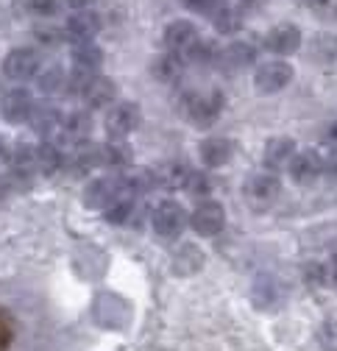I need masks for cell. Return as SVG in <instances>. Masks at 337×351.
Returning <instances> with one entry per match:
<instances>
[{
    "label": "cell",
    "instance_id": "obj_1",
    "mask_svg": "<svg viewBox=\"0 0 337 351\" xmlns=\"http://www.w3.org/2000/svg\"><path fill=\"white\" fill-rule=\"evenodd\" d=\"M279 195H282V182L273 173H257V176H251V179H245V184H242V198L254 209L273 206Z\"/></svg>",
    "mask_w": 337,
    "mask_h": 351
},
{
    "label": "cell",
    "instance_id": "obj_2",
    "mask_svg": "<svg viewBox=\"0 0 337 351\" xmlns=\"http://www.w3.org/2000/svg\"><path fill=\"white\" fill-rule=\"evenodd\" d=\"M151 223H153L156 237H162V240H179L182 232H184V223H187V215H184V209L176 201H162L153 209V215H151Z\"/></svg>",
    "mask_w": 337,
    "mask_h": 351
},
{
    "label": "cell",
    "instance_id": "obj_3",
    "mask_svg": "<svg viewBox=\"0 0 337 351\" xmlns=\"http://www.w3.org/2000/svg\"><path fill=\"white\" fill-rule=\"evenodd\" d=\"M140 120H142V114H140L137 104L123 101V104H114L106 112V120L103 123H106V131H109L112 140H125L134 128H140Z\"/></svg>",
    "mask_w": 337,
    "mask_h": 351
},
{
    "label": "cell",
    "instance_id": "obj_4",
    "mask_svg": "<svg viewBox=\"0 0 337 351\" xmlns=\"http://www.w3.org/2000/svg\"><path fill=\"white\" fill-rule=\"evenodd\" d=\"M292 81V67L282 59H273V62H265L257 67V75H254V86L262 93V95H273V93H282L284 86Z\"/></svg>",
    "mask_w": 337,
    "mask_h": 351
},
{
    "label": "cell",
    "instance_id": "obj_5",
    "mask_svg": "<svg viewBox=\"0 0 337 351\" xmlns=\"http://www.w3.org/2000/svg\"><path fill=\"white\" fill-rule=\"evenodd\" d=\"M190 226L201 234V237H215L223 232L226 226V212L218 201H203L192 215H190Z\"/></svg>",
    "mask_w": 337,
    "mask_h": 351
},
{
    "label": "cell",
    "instance_id": "obj_6",
    "mask_svg": "<svg viewBox=\"0 0 337 351\" xmlns=\"http://www.w3.org/2000/svg\"><path fill=\"white\" fill-rule=\"evenodd\" d=\"M39 73V56L31 48H14L3 59V75L12 81H28Z\"/></svg>",
    "mask_w": 337,
    "mask_h": 351
},
{
    "label": "cell",
    "instance_id": "obj_7",
    "mask_svg": "<svg viewBox=\"0 0 337 351\" xmlns=\"http://www.w3.org/2000/svg\"><path fill=\"white\" fill-rule=\"evenodd\" d=\"M287 167L296 184H312L323 176V156L318 151H299Z\"/></svg>",
    "mask_w": 337,
    "mask_h": 351
},
{
    "label": "cell",
    "instance_id": "obj_8",
    "mask_svg": "<svg viewBox=\"0 0 337 351\" xmlns=\"http://www.w3.org/2000/svg\"><path fill=\"white\" fill-rule=\"evenodd\" d=\"M162 42H164L167 53L184 56V53L195 45V42H198V28H195L190 20H176V23H171V25L164 28Z\"/></svg>",
    "mask_w": 337,
    "mask_h": 351
},
{
    "label": "cell",
    "instance_id": "obj_9",
    "mask_svg": "<svg viewBox=\"0 0 337 351\" xmlns=\"http://www.w3.org/2000/svg\"><path fill=\"white\" fill-rule=\"evenodd\" d=\"M254 59H257V51L251 48L248 42H232L229 48L218 51V59H215V64H218L223 73L234 75V73H242L245 67H251V64H254Z\"/></svg>",
    "mask_w": 337,
    "mask_h": 351
},
{
    "label": "cell",
    "instance_id": "obj_10",
    "mask_svg": "<svg viewBox=\"0 0 337 351\" xmlns=\"http://www.w3.org/2000/svg\"><path fill=\"white\" fill-rule=\"evenodd\" d=\"M98 31H101V17L95 12H87V9L70 14V20L64 25V34L73 45H78V42H92Z\"/></svg>",
    "mask_w": 337,
    "mask_h": 351
},
{
    "label": "cell",
    "instance_id": "obj_11",
    "mask_svg": "<svg viewBox=\"0 0 337 351\" xmlns=\"http://www.w3.org/2000/svg\"><path fill=\"white\" fill-rule=\"evenodd\" d=\"M265 45H268V51H273L279 56H290V53H296L299 45H301V31L296 25H290V23H282L268 34Z\"/></svg>",
    "mask_w": 337,
    "mask_h": 351
},
{
    "label": "cell",
    "instance_id": "obj_12",
    "mask_svg": "<svg viewBox=\"0 0 337 351\" xmlns=\"http://www.w3.org/2000/svg\"><path fill=\"white\" fill-rule=\"evenodd\" d=\"M34 112V98L25 90H12L0 101V114H3L9 123H25Z\"/></svg>",
    "mask_w": 337,
    "mask_h": 351
},
{
    "label": "cell",
    "instance_id": "obj_13",
    "mask_svg": "<svg viewBox=\"0 0 337 351\" xmlns=\"http://www.w3.org/2000/svg\"><path fill=\"white\" fill-rule=\"evenodd\" d=\"M184 112L195 123H212L221 112V95H187L184 98Z\"/></svg>",
    "mask_w": 337,
    "mask_h": 351
},
{
    "label": "cell",
    "instance_id": "obj_14",
    "mask_svg": "<svg viewBox=\"0 0 337 351\" xmlns=\"http://www.w3.org/2000/svg\"><path fill=\"white\" fill-rule=\"evenodd\" d=\"M292 156H296V143H292L290 137H271V140L265 143L262 159H265V167H268V170H282V167H287Z\"/></svg>",
    "mask_w": 337,
    "mask_h": 351
},
{
    "label": "cell",
    "instance_id": "obj_15",
    "mask_svg": "<svg viewBox=\"0 0 337 351\" xmlns=\"http://www.w3.org/2000/svg\"><path fill=\"white\" fill-rule=\"evenodd\" d=\"M28 123H31V128L36 131L39 137H53V134L62 131L64 117H62V112L56 106H34Z\"/></svg>",
    "mask_w": 337,
    "mask_h": 351
},
{
    "label": "cell",
    "instance_id": "obj_16",
    "mask_svg": "<svg viewBox=\"0 0 337 351\" xmlns=\"http://www.w3.org/2000/svg\"><path fill=\"white\" fill-rule=\"evenodd\" d=\"M114 98H117V86H114V81L106 78V75H95V78L90 81L87 90H84V101H87V106H92V109L112 106Z\"/></svg>",
    "mask_w": 337,
    "mask_h": 351
},
{
    "label": "cell",
    "instance_id": "obj_17",
    "mask_svg": "<svg viewBox=\"0 0 337 351\" xmlns=\"http://www.w3.org/2000/svg\"><path fill=\"white\" fill-rule=\"evenodd\" d=\"M95 167H103L101 145H92V143H78V145H73V151H70V170H75V176L90 173V170H95Z\"/></svg>",
    "mask_w": 337,
    "mask_h": 351
},
{
    "label": "cell",
    "instance_id": "obj_18",
    "mask_svg": "<svg viewBox=\"0 0 337 351\" xmlns=\"http://www.w3.org/2000/svg\"><path fill=\"white\" fill-rule=\"evenodd\" d=\"M90 131H92V117H90V112H73V114L62 123V137H64V143H70V145L87 143Z\"/></svg>",
    "mask_w": 337,
    "mask_h": 351
},
{
    "label": "cell",
    "instance_id": "obj_19",
    "mask_svg": "<svg viewBox=\"0 0 337 351\" xmlns=\"http://www.w3.org/2000/svg\"><path fill=\"white\" fill-rule=\"evenodd\" d=\"M232 154H234V148L223 137H209L201 143V159L206 167H223L232 159Z\"/></svg>",
    "mask_w": 337,
    "mask_h": 351
},
{
    "label": "cell",
    "instance_id": "obj_20",
    "mask_svg": "<svg viewBox=\"0 0 337 351\" xmlns=\"http://www.w3.org/2000/svg\"><path fill=\"white\" fill-rule=\"evenodd\" d=\"M251 298H254V304L260 306V310H279L282 301H284V290L279 287V282L262 276L254 285V293H251Z\"/></svg>",
    "mask_w": 337,
    "mask_h": 351
},
{
    "label": "cell",
    "instance_id": "obj_21",
    "mask_svg": "<svg viewBox=\"0 0 337 351\" xmlns=\"http://www.w3.org/2000/svg\"><path fill=\"white\" fill-rule=\"evenodd\" d=\"M101 64H103V51L95 42H78V45H73V67L95 73Z\"/></svg>",
    "mask_w": 337,
    "mask_h": 351
},
{
    "label": "cell",
    "instance_id": "obj_22",
    "mask_svg": "<svg viewBox=\"0 0 337 351\" xmlns=\"http://www.w3.org/2000/svg\"><path fill=\"white\" fill-rule=\"evenodd\" d=\"M62 167H64V151L56 143H42L36 148V170L39 173L51 176V173H59Z\"/></svg>",
    "mask_w": 337,
    "mask_h": 351
},
{
    "label": "cell",
    "instance_id": "obj_23",
    "mask_svg": "<svg viewBox=\"0 0 337 351\" xmlns=\"http://www.w3.org/2000/svg\"><path fill=\"white\" fill-rule=\"evenodd\" d=\"M203 268V254L195 248V245H182L176 254H173V271L179 276H190V274H198Z\"/></svg>",
    "mask_w": 337,
    "mask_h": 351
},
{
    "label": "cell",
    "instance_id": "obj_24",
    "mask_svg": "<svg viewBox=\"0 0 337 351\" xmlns=\"http://www.w3.org/2000/svg\"><path fill=\"white\" fill-rule=\"evenodd\" d=\"M101 159H103V167L123 170L132 165V148L123 140H109L106 145H101Z\"/></svg>",
    "mask_w": 337,
    "mask_h": 351
},
{
    "label": "cell",
    "instance_id": "obj_25",
    "mask_svg": "<svg viewBox=\"0 0 337 351\" xmlns=\"http://www.w3.org/2000/svg\"><path fill=\"white\" fill-rule=\"evenodd\" d=\"M184 73V56H176V53H164L153 62V75L164 84H173L179 81V75Z\"/></svg>",
    "mask_w": 337,
    "mask_h": 351
},
{
    "label": "cell",
    "instance_id": "obj_26",
    "mask_svg": "<svg viewBox=\"0 0 337 351\" xmlns=\"http://www.w3.org/2000/svg\"><path fill=\"white\" fill-rule=\"evenodd\" d=\"M307 282L315 287H337V259L312 262L307 268Z\"/></svg>",
    "mask_w": 337,
    "mask_h": 351
},
{
    "label": "cell",
    "instance_id": "obj_27",
    "mask_svg": "<svg viewBox=\"0 0 337 351\" xmlns=\"http://www.w3.org/2000/svg\"><path fill=\"white\" fill-rule=\"evenodd\" d=\"M36 86H39V93L56 95V93H62L64 86H67V73H64L59 64H53V67L42 70V73L36 75Z\"/></svg>",
    "mask_w": 337,
    "mask_h": 351
},
{
    "label": "cell",
    "instance_id": "obj_28",
    "mask_svg": "<svg viewBox=\"0 0 337 351\" xmlns=\"http://www.w3.org/2000/svg\"><path fill=\"white\" fill-rule=\"evenodd\" d=\"M310 53H312V59H318L321 64H329V62L337 56V39H334V36H329V34L315 36Z\"/></svg>",
    "mask_w": 337,
    "mask_h": 351
},
{
    "label": "cell",
    "instance_id": "obj_29",
    "mask_svg": "<svg viewBox=\"0 0 337 351\" xmlns=\"http://www.w3.org/2000/svg\"><path fill=\"white\" fill-rule=\"evenodd\" d=\"M184 56H187L190 62H198V64H212V62L218 59V48L209 45V42H201V39H198Z\"/></svg>",
    "mask_w": 337,
    "mask_h": 351
},
{
    "label": "cell",
    "instance_id": "obj_30",
    "mask_svg": "<svg viewBox=\"0 0 337 351\" xmlns=\"http://www.w3.org/2000/svg\"><path fill=\"white\" fill-rule=\"evenodd\" d=\"M92 78H95V73L73 67V73L67 75V86H64V90H67L70 95H84V90L90 86V81H92Z\"/></svg>",
    "mask_w": 337,
    "mask_h": 351
},
{
    "label": "cell",
    "instance_id": "obj_31",
    "mask_svg": "<svg viewBox=\"0 0 337 351\" xmlns=\"http://www.w3.org/2000/svg\"><path fill=\"white\" fill-rule=\"evenodd\" d=\"M184 190H187L192 198H206L209 190H212V184H209V179H206L203 173H192V170H190L187 182H184Z\"/></svg>",
    "mask_w": 337,
    "mask_h": 351
},
{
    "label": "cell",
    "instance_id": "obj_32",
    "mask_svg": "<svg viewBox=\"0 0 337 351\" xmlns=\"http://www.w3.org/2000/svg\"><path fill=\"white\" fill-rule=\"evenodd\" d=\"M215 28L221 31V34H234L237 28H240V14L234 12V9H221L218 14H215Z\"/></svg>",
    "mask_w": 337,
    "mask_h": 351
},
{
    "label": "cell",
    "instance_id": "obj_33",
    "mask_svg": "<svg viewBox=\"0 0 337 351\" xmlns=\"http://www.w3.org/2000/svg\"><path fill=\"white\" fill-rule=\"evenodd\" d=\"M310 9L321 20H337V0H310Z\"/></svg>",
    "mask_w": 337,
    "mask_h": 351
},
{
    "label": "cell",
    "instance_id": "obj_34",
    "mask_svg": "<svg viewBox=\"0 0 337 351\" xmlns=\"http://www.w3.org/2000/svg\"><path fill=\"white\" fill-rule=\"evenodd\" d=\"M318 340H321L323 351H337V321H326L318 332Z\"/></svg>",
    "mask_w": 337,
    "mask_h": 351
},
{
    "label": "cell",
    "instance_id": "obj_35",
    "mask_svg": "<svg viewBox=\"0 0 337 351\" xmlns=\"http://www.w3.org/2000/svg\"><path fill=\"white\" fill-rule=\"evenodd\" d=\"M62 6V0H28V9L36 14V17H53Z\"/></svg>",
    "mask_w": 337,
    "mask_h": 351
},
{
    "label": "cell",
    "instance_id": "obj_36",
    "mask_svg": "<svg viewBox=\"0 0 337 351\" xmlns=\"http://www.w3.org/2000/svg\"><path fill=\"white\" fill-rule=\"evenodd\" d=\"M12 337H14V326H12V318L0 310V351H9L12 346Z\"/></svg>",
    "mask_w": 337,
    "mask_h": 351
},
{
    "label": "cell",
    "instance_id": "obj_37",
    "mask_svg": "<svg viewBox=\"0 0 337 351\" xmlns=\"http://www.w3.org/2000/svg\"><path fill=\"white\" fill-rule=\"evenodd\" d=\"M64 36H67V34H64L62 28H36V39L42 42V45H48V48L59 45Z\"/></svg>",
    "mask_w": 337,
    "mask_h": 351
},
{
    "label": "cell",
    "instance_id": "obj_38",
    "mask_svg": "<svg viewBox=\"0 0 337 351\" xmlns=\"http://www.w3.org/2000/svg\"><path fill=\"white\" fill-rule=\"evenodd\" d=\"M323 176H326V179H332V182H337V154L323 159Z\"/></svg>",
    "mask_w": 337,
    "mask_h": 351
},
{
    "label": "cell",
    "instance_id": "obj_39",
    "mask_svg": "<svg viewBox=\"0 0 337 351\" xmlns=\"http://www.w3.org/2000/svg\"><path fill=\"white\" fill-rule=\"evenodd\" d=\"M12 193H14V187H12V182H9V176H0V206L9 201Z\"/></svg>",
    "mask_w": 337,
    "mask_h": 351
},
{
    "label": "cell",
    "instance_id": "obj_40",
    "mask_svg": "<svg viewBox=\"0 0 337 351\" xmlns=\"http://www.w3.org/2000/svg\"><path fill=\"white\" fill-rule=\"evenodd\" d=\"M184 3H187L190 9H195V12H206L209 6L215 3V0H184Z\"/></svg>",
    "mask_w": 337,
    "mask_h": 351
},
{
    "label": "cell",
    "instance_id": "obj_41",
    "mask_svg": "<svg viewBox=\"0 0 337 351\" xmlns=\"http://www.w3.org/2000/svg\"><path fill=\"white\" fill-rule=\"evenodd\" d=\"M67 3H70L75 12H81V9H90V6L95 3V0H67Z\"/></svg>",
    "mask_w": 337,
    "mask_h": 351
},
{
    "label": "cell",
    "instance_id": "obj_42",
    "mask_svg": "<svg viewBox=\"0 0 337 351\" xmlns=\"http://www.w3.org/2000/svg\"><path fill=\"white\" fill-rule=\"evenodd\" d=\"M3 162H9V148H6L3 140H0V165H3Z\"/></svg>",
    "mask_w": 337,
    "mask_h": 351
},
{
    "label": "cell",
    "instance_id": "obj_43",
    "mask_svg": "<svg viewBox=\"0 0 337 351\" xmlns=\"http://www.w3.org/2000/svg\"><path fill=\"white\" fill-rule=\"evenodd\" d=\"M329 134H332V140H337V120L332 123V128H329Z\"/></svg>",
    "mask_w": 337,
    "mask_h": 351
},
{
    "label": "cell",
    "instance_id": "obj_44",
    "mask_svg": "<svg viewBox=\"0 0 337 351\" xmlns=\"http://www.w3.org/2000/svg\"><path fill=\"white\" fill-rule=\"evenodd\" d=\"M334 259H337V254H334Z\"/></svg>",
    "mask_w": 337,
    "mask_h": 351
}]
</instances>
